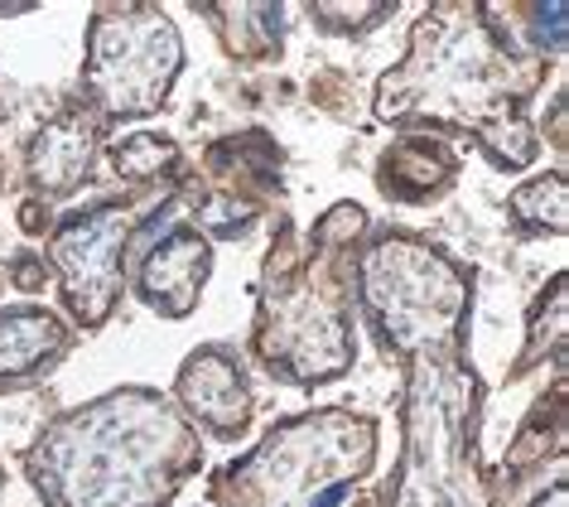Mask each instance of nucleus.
<instances>
[{
	"mask_svg": "<svg viewBox=\"0 0 569 507\" xmlns=\"http://www.w3.org/2000/svg\"><path fill=\"white\" fill-rule=\"evenodd\" d=\"M88 169V136H78L73 126H53L49 131V160H44V179L53 193L73 189V179Z\"/></svg>",
	"mask_w": 569,
	"mask_h": 507,
	"instance_id": "obj_2",
	"label": "nucleus"
},
{
	"mask_svg": "<svg viewBox=\"0 0 569 507\" xmlns=\"http://www.w3.org/2000/svg\"><path fill=\"white\" fill-rule=\"evenodd\" d=\"M208 271V257H203V247L193 242V237H174V242L164 247V257H154L150 261V295H154V305H160V295H164V305L169 309H183L189 305V295L193 286L203 280Z\"/></svg>",
	"mask_w": 569,
	"mask_h": 507,
	"instance_id": "obj_1",
	"label": "nucleus"
}]
</instances>
